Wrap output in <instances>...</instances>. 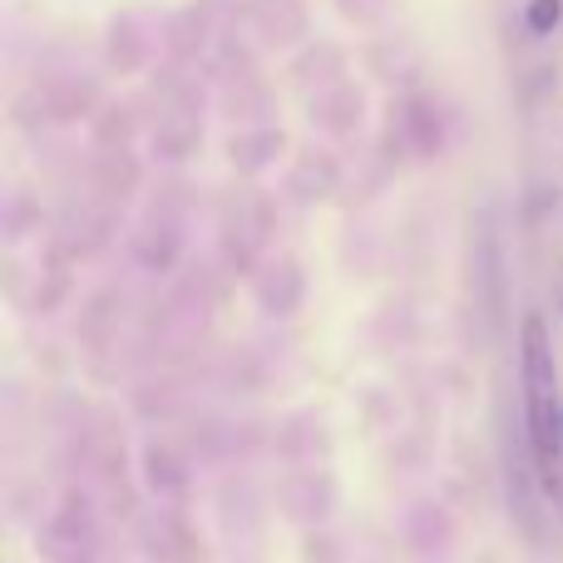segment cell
Here are the masks:
<instances>
[{
  "instance_id": "cell-1",
  "label": "cell",
  "mask_w": 563,
  "mask_h": 563,
  "mask_svg": "<svg viewBox=\"0 0 563 563\" xmlns=\"http://www.w3.org/2000/svg\"><path fill=\"white\" fill-rule=\"evenodd\" d=\"M519 386H525V440L534 455L544 489L563 499V406H559V366L554 341L539 311L519 327Z\"/></svg>"
},
{
  "instance_id": "cell-2",
  "label": "cell",
  "mask_w": 563,
  "mask_h": 563,
  "mask_svg": "<svg viewBox=\"0 0 563 563\" xmlns=\"http://www.w3.org/2000/svg\"><path fill=\"white\" fill-rule=\"evenodd\" d=\"M525 20H529V30H534V35H554L559 20H563V0H529Z\"/></svg>"
}]
</instances>
